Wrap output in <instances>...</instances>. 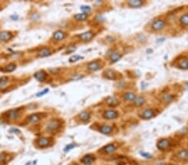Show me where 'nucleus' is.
<instances>
[{
  "mask_svg": "<svg viewBox=\"0 0 188 165\" xmlns=\"http://www.w3.org/2000/svg\"><path fill=\"white\" fill-rule=\"evenodd\" d=\"M165 26H166V21L164 18H156L152 22L151 28L152 31L159 32L163 30Z\"/></svg>",
  "mask_w": 188,
  "mask_h": 165,
  "instance_id": "1",
  "label": "nucleus"
},
{
  "mask_svg": "<svg viewBox=\"0 0 188 165\" xmlns=\"http://www.w3.org/2000/svg\"><path fill=\"white\" fill-rule=\"evenodd\" d=\"M156 147L161 151H166L171 147V141L168 138H161L157 142Z\"/></svg>",
  "mask_w": 188,
  "mask_h": 165,
  "instance_id": "2",
  "label": "nucleus"
},
{
  "mask_svg": "<svg viewBox=\"0 0 188 165\" xmlns=\"http://www.w3.org/2000/svg\"><path fill=\"white\" fill-rule=\"evenodd\" d=\"M154 116H155V112L153 109H147L143 110L141 115H140L142 119H151Z\"/></svg>",
  "mask_w": 188,
  "mask_h": 165,
  "instance_id": "3",
  "label": "nucleus"
},
{
  "mask_svg": "<svg viewBox=\"0 0 188 165\" xmlns=\"http://www.w3.org/2000/svg\"><path fill=\"white\" fill-rule=\"evenodd\" d=\"M118 115H119L118 112L116 110H114V109L106 110L103 113V117L106 119H114L117 118Z\"/></svg>",
  "mask_w": 188,
  "mask_h": 165,
  "instance_id": "4",
  "label": "nucleus"
},
{
  "mask_svg": "<svg viewBox=\"0 0 188 165\" xmlns=\"http://www.w3.org/2000/svg\"><path fill=\"white\" fill-rule=\"evenodd\" d=\"M13 37V34L9 31L0 32V42H8Z\"/></svg>",
  "mask_w": 188,
  "mask_h": 165,
  "instance_id": "5",
  "label": "nucleus"
},
{
  "mask_svg": "<svg viewBox=\"0 0 188 165\" xmlns=\"http://www.w3.org/2000/svg\"><path fill=\"white\" fill-rule=\"evenodd\" d=\"M95 36V33H93L92 31H87V32H85V33H83L81 34H79V38L82 41H90V39H93V37Z\"/></svg>",
  "mask_w": 188,
  "mask_h": 165,
  "instance_id": "6",
  "label": "nucleus"
},
{
  "mask_svg": "<svg viewBox=\"0 0 188 165\" xmlns=\"http://www.w3.org/2000/svg\"><path fill=\"white\" fill-rule=\"evenodd\" d=\"M60 126V123L58 120H52L50 121L47 125V130L49 131H55V130L58 129Z\"/></svg>",
  "mask_w": 188,
  "mask_h": 165,
  "instance_id": "7",
  "label": "nucleus"
},
{
  "mask_svg": "<svg viewBox=\"0 0 188 165\" xmlns=\"http://www.w3.org/2000/svg\"><path fill=\"white\" fill-rule=\"evenodd\" d=\"M95 160V157L92 154H87L85 155V157H83L81 159V162L85 165H90L91 163H93Z\"/></svg>",
  "mask_w": 188,
  "mask_h": 165,
  "instance_id": "8",
  "label": "nucleus"
},
{
  "mask_svg": "<svg viewBox=\"0 0 188 165\" xmlns=\"http://www.w3.org/2000/svg\"><path fill=\"white\" fill-rule=\"evenodd\" d=\"M87 68L91 71H98L101 68V66L98 61H92L87 64Z\"/></svg>",
  "mask_w": 188,
  "mask_h": 165,
  "instance_id": "9",
  "label": "nucleus"
},
{
  "mask_svg": "<svg viewBox=\"0 0 188 165\" xmlns=\"http://www.w3.org/2000/svg\"><path fill=\"white\" fill-rule=\"evenodd\" d=\"M174 98H175V96L172 93H164L161 96V101L164 103L168 104L171 102H173Z\"/></svg>",
  "mask_w": 188,
  "mask_h": 165,
  "instance_id": "10",
  "label": "nucleus"
},
{
  "mask_svg": "<svg viewBox=\"0 0 188 165\" xmlns=\"http://www.w3.org/2000/svg\"><path fill=\"white\" fill-rule=\"evenodd\" d=\"M176 158L181 161H188V150L183 149L176 154Z\"/></svg>",
  "mask_w": 188,
  "mask_h": 165,
  "instance_id": "11",
  "label": "nucleus"
},
{
  "mask_svg": "<svg viewBox=\"0 0 188 165\" xmlns=\"http://www.w3.org/2000/svg\"><path fill=\"white\" fill-rule=\"evenodd\" d=\"M116 148H117L116 144H108L106 146H105V147L103 148V151L106 154H113L114 152L116 150Z\"/></svg>",
  "mask_w": 188,
  "mask_h": 165,
  "instance_id": "12",
  "label": "nucleus"
},
{
  "mask_svg": "<svg viewBox=\"0 0 188 165\" xmlns=\"http://www.w3.org/2000/svg\"><path fill=\"white\" fill-rule=\"evenodd\" d=\"M177 67L181 69H188V58L182 57L177 63Z\"/></svg>",
  "mask_w": 188,
  "mask_h": 165,
  "instance_id": "13",
  "label": "nucleus"
},
{
  "mask_svg": "<svg viewBox=\"0 0 188 165\" xmlns=\"http://www.w3.org/2000/svg\"><path fill=\"white\" fill-rule=\"evenodd\" d=\"M66 37V33L65 32H63L61 30H58L54 33L53 34V39L56 40V41H61L63 40Z\"/></svg>",
  "mask_w": 188,
  "mask_h": 165,
  "instance_id": "14",
  "label": "nucleus"
},
{
  "mask_svg": "<svg viewBox=\"0 0 188 165\" xmlns=\"http://www.w3.org/2000/svg\"><path fill=\"white\" fill-rule=\"evenodd\" d=\"M34 77L39 82H44V80L46 79V77H47V74L46 73L44 72V70H41V71H39L34 74Z\"/></svg>",
  "mask_w": 188,
  "mask_h": 165,
  "instance_id": "15",
  "label": "nucleus"
},
{
  "mask_svg": "<svg viewBox=\"0 0 188 165\" xmlns=\"http://www.w3.org/2000/svg\"><path fill=\"white\" fill-rule=\"evenodd\" d=\"M144 4V2L141 1V0H130V1L128 2V5L131 8H141V6H143Z\"/></svg>",
  "mask_w": 188,
  "mask_h": 165,
  "instance_id": "16",
  "label": "nucleus"
},
{
  "mask_svg": "<svg viewBox=\"0 0 188 165\" xmlns=\"http://www.w3.org/2000/svg\"><path fill=\"white\" fill-rule=\"evenodd\" d=\"M100 131L102 134L108 135V134H111V132H112V127L108 124H104L100 127Z\"/></svg>",
  "mask_w": 188,
  "mask_h": 165,
  "instance_id": "17",
  "label": "nucleus"
},
{
  "mask_svg": "<svg viewBox=\"0 0 188 165\" xmlns=\"http://www.w3.org/2000/svg\"><path fill=\"white\" fill-rule=\"evenodd\" d=\"M135 98H136L135 93H132V92H127V93L124 94V99L126 102H134Z\"/></svg>",
  "mask_w": 188,
  "mask_h": 165,
  "instance_id": "18",
  "label": "nucleus"
},
{
  "mask_svg": "<svg viewBox=\"0 0 188 165\" xmlns=\"http://www.w3.org/2000/svg\"><path fill=\"white\" fill-rule=\"evenodd\" d=\"M38 145L41 148H44V147H47L48 145L49 144V138H45V137H42L38 139Z\"/></svg>",
  "mask_w": 188,
  "mask_h": 165,
  "instance_id": "19",
  "label": "nucleus"
},
{
  "mask_svg": "<svg viewBox=\"0 0 188 165\" xmlns=\"http://www.w3.org/2000/svg\"><path fill=\"white\" fill-rule=\"evenodd\" d=\"M106 103L110 107H116L119 104V100L114 97H109L106 99Z\"/></svg>",
  "mask_w": 188,
  "mask_h": 165,
  "instance_id": "20",
  "label": "nucleus"
},
{
  "mask_svg": "<svg viewBox=\"0 0 188 165\" xmlns=\"http://www.w3.org/2000/svg\"><path fill=\"white\" fill-rule=\"evenodd\" d=\"M133 103L136 107H141L144 105V103H145V98L142 96H136L135 99L134 100Z\"/></svg>",
  "mask_w": 188,
  "mask_h": 165,
  "instance_id": "21",
  "label": "nucleus"
},
{
  "mask_svg": "<svg viewBox=\"0 0 188 165\" xmlns=\"http://www.w3.org/2000/svg\"><path fill=\"white\" fill-rule=\"evenodd\" d=\"M105 77L108 79H111V80H114V79L116 78V72L111 70V69H109V70H106V72L104 73Z\"/></svg>",
  "mask_w": 188,
  "mask_h": 165,
  "instance_id": "22",
  "label": "nucleus"
},
{
  "mask_svg": "<svg viewBox=\"0 0 188 165\" xmlns=\"http://www.w3.org/2000/svg\"><path fill=\"white\" fill-rule=\"evenodd\" d=\"M121 54H120V53H118V52H114V53H112L110 54V61L112 62V63H116V62H117V61H119V60L120 59V58H121Z\"/></svg>",
  "mask_w": 188,
  "mask_h": 165,
  "instance_id": "23",
  "label": "nucleus"
},
{
  "mask_svg": "<svg viewBox=\"0 0 188 165\" xmlns=\"http://www.w3.org/2000/svg\"><path fill=\"white\" fill-rule=\"evenodd\" d=\"M79 118L80 120H82V121L86 122L90 119V113L86 112V111H84V112H81L79 114Z\"/></svg>",
  "mask_w": 188,
  "mask_h": 165,
  "instance_id": "24",
  "label": "nucleus"
},
{
  "mask_svg": "<svg viewBox=\"0 0 188 165\" xmlns=\"http://www.w3.org/2000/svg\"><path fill=\"white\" fill-rule=\"evenodd\" d=\"M39 119H40V116L38 113L32 114V115H30L28 119V123H36L39 121Z\"/></svg>",
  "mask_w": 188,
  "mask_h": 165,
  "instance_id": "25",
  "label": "nucleus"
},
{
  "mask_svg": "<svg viewBox=\"0 0 188 165\" xmlns=\"http://www.w3.org/2000/svg\"><path fill=\"white\" fill-rule=\"evenodd\" d=\"M51 55V51L49 49H47V48H44V49H42L39 51V57H42V58H44V57H48Z\"/></svg>",
  "mask_w": 188,
  "mask_h": 165,
  "instance_id": "26",
  "label": "nucleus"
},
{
  "mask_svg": "<svg viewBox=\"0 0 188 165\" xmlns=\"http://www.w3.org/2000/svg\"><path fill=\"white\" fill-rule=\"evenodd\" d=\"M19 115L18 113V109H13V110H9L8 112L7 116L9 119H16L17 117Z\"/></svg>",
  "mask_w": 188,
  "mask_h": 165,
  "instance_id": "27",
  "label": "nucleus"
},
{
  "mask_svg": "<svg viewBox=\"0 0 188 165\" xmlns=\"http://www.w3.org/2000/svg\"><path fill=\"white\" fill-rule=\"evenodd\" d=\"M179 21L182 26H188V14H185L181 16Z\"/></svg>",
  "mask_w": 188,
  "mask_h": 165,
  "instance_id": "28",
  "label": "nucleus"
},
{
  "mask_svg": "<svg viewBox=\"0 0 188 165\" xmlns=\"http://www.w3.org/2000/svg\"><path fill=\"white\" fill-rule=\"evenodd\" d=\"M87 18H88V14H85V13H83V14H77L76 15H75V18L78 21H84Z\"/></svg>",
  "mask_w": 188,
  "mask_h": 165,
  "instance_id": "29",
  "label": "nucleus"
},
{
  "mask_svg": "<svg viewBox=\"0 0 188 165\" xmlns=\"http://www.w3.org/2000/svg\"><path fill=\"white\" fill-rule=\"evenodd\" d=\"M16 68V64L15 63H10L6 67V71L7 72H13Z\"/></svg>",
  "mask_w": 188,
  "mask_h": 165,
  "instance_id": "30",
  "label": "nucleus"
},
{
  "mask_svg": "<svg viewBox=\"0 0 188 165\" xmlns=\"http://www.w3.org/2000/svg\"><path fill=\"white\" fill-rule=\"evenodd\" d=\"M80 58H82V57H81V56L74 55V56L70 57V58H69V62H70V63H74V62L78 61V60H79V59H80Z\"/></svg>",
  "mask_w": 188,
  "mask_h": 165,
  "instance_id": "31",
  "label": "nucleus"
},
{
  "mask_svg": "<svg viewBox=\"0 0 188 165\" xmlns=\"http://www.w3.org/2000/svg\"><path fill=\"white\" fill-rule=\"evenodd\" d=\"M8 78L7 77H3L0 79V86L2 87V86H4V85H5L8 82Z\"/></svg>",
  "mask_w": 188,
  "mask_h": 165,
  "instance_id": "32",
  "label": "nucleus"
},
{
  "mask_svg": "<svg viewBox=\"0 0 188 165\" xmlns=\"http://www.w3.org/2000/svg\"><path fill=\"white\" fill-rule=\"evenodd\" d=\"M80 9L83 12H85V13H89V12L91 11V8L90 7V6H81Z\"/></svg>",
  "mask_w": 188,
  "mask_h": 165,
  "instance_id": "33",
  "label": "nucleus"
},
{
  "mask_svg": "<svg viewBox=\"0 0 188 165\" xmlns=\"http://www.w3.org/2000/svg\"><path fill=\"white\" fill-rule=\"evenodd\" d=\"M75 144H69L68 146H66V148H65V152H67V151H69L70 149H72L73 148H75Z\"/></svg>",
  "mask_w": 188,
  "mask_h": 165,
  "instance_id": "34",
  "label": "nucleus"
},
{
  "mask_svg": "<svg viewBox=\"0 0 188 165\" xmlns=\"http://www.w3.org/2000/svg\"><path fill=\"white\" fill-rule=\"evenodd\" d=\"M141 155L143 157H145L146 158H151L152 156L150 154H147V153H141Z\"/></svg>",
  "mask_w": 188,
  "mask_h": 165,
  "instance_id": "35",
  "label": "nucleus"
},
{
  "mask_svg": "<svg viewBox=\"0 0 188 165\" xmlns=\"http://www.w3.org/2000/svg\"><path fill=\"white\" fill-rule=\"evenodd\" d=\"M48 92H49V89H48V88H46V89H44V90L43 92H40V93H37V95H36V96H37V97H40V96H42V95H44V93H48Z\"/></svg>",
  "mask_w": 188,
  "mask_h": 165,
  "instance_id": "36",
  "label": "nucleus"
},
{
  "mask_svg": "<svg viewBox=\"0 0 188 165\" xmlns=\"http://www.w3.org/2000/svg\"><path fill=\"white\" fill-rule=\"evenodd\" d=\"M5 159V155L3 154H0V162L4 161Z\"/></svg>",
  "mask_w": 188,
  "mask_h": 165,
  "instance_id": "37",
  "label": "nucleus"
},
{
  "mask_svg": "<svg viewBox=\"0 0 188 165\" xmlns=\"http://www.w3.org/2000/svg\"><path fill=\"white\" fill-rule=\"evenodd\" d=\"M156 165H166V164L164 163H157Z\"/></svg>",
  "mask_w": 188,
  "mask_h": 165,
  "instance_id": "38",
  "label": "nucleus"
}]
</instances>
